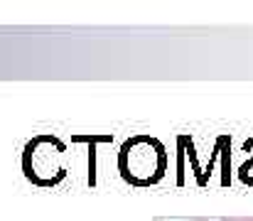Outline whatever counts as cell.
I'll return each instance as SVG.
<instances>
[{
	"label": "cell",
	"mask_w": 253,
	"mask_h": 221,
	"mask_svg": "<svg viewBox=\"0 0 253 221\" xmlns=\"http://www.w3.org/2000/svg\"><path fill=\"white\" fill-rule=\"evenodd\" d=\"M118 175L130 187H153L168 172V147L150 133H138L123 140L116 157Z\"/></svg>",
	"instance_id": "obj_1"
},
{
	"label": "cell",
	"mask_w": 253,
	"mask_h": 221,
	"mask_svg": "<svg viewBox=\"0 0 253 221\" xmlns=\"http://www.w3.org/2000/svg\"><path fill=\"white\" fill-rule=\"evenodd\" d=\"M155 221H209L204 217H158Z\"/></svg>",
	"instance_id": "obj_3"
},
{
	"label": "cell",
	"mask_w": 253,
	"mask_h": 221,
	"mask_svg": "<svg viewBox=\"0 0 253 221\" xmlns=\"http://www.w3.org/2000/svg\"><path fill=\"white\" fill-rule=\"evenodd\" d=\"M22 175L35 187H57L67 179L69 172V155L67 143L52 133L35 135L25 143L22 150Z\"/></svg>",
	"instance_id": "obj_2"
},
{
	"label": "cell",
	"mask_w": 253,
	"mask_h": 221,
	"mask_svg": "<svg viewBox=\"0 0 253 221\" xmlns=\"http://www.w3.org/2000/svg\"><path fill=\"white\" fill-rule=\"evenodd\" d=\"M221 221H253V217H221Z\"/></svg>",
	"instance_id": "obj_4"
}]
</instances>
